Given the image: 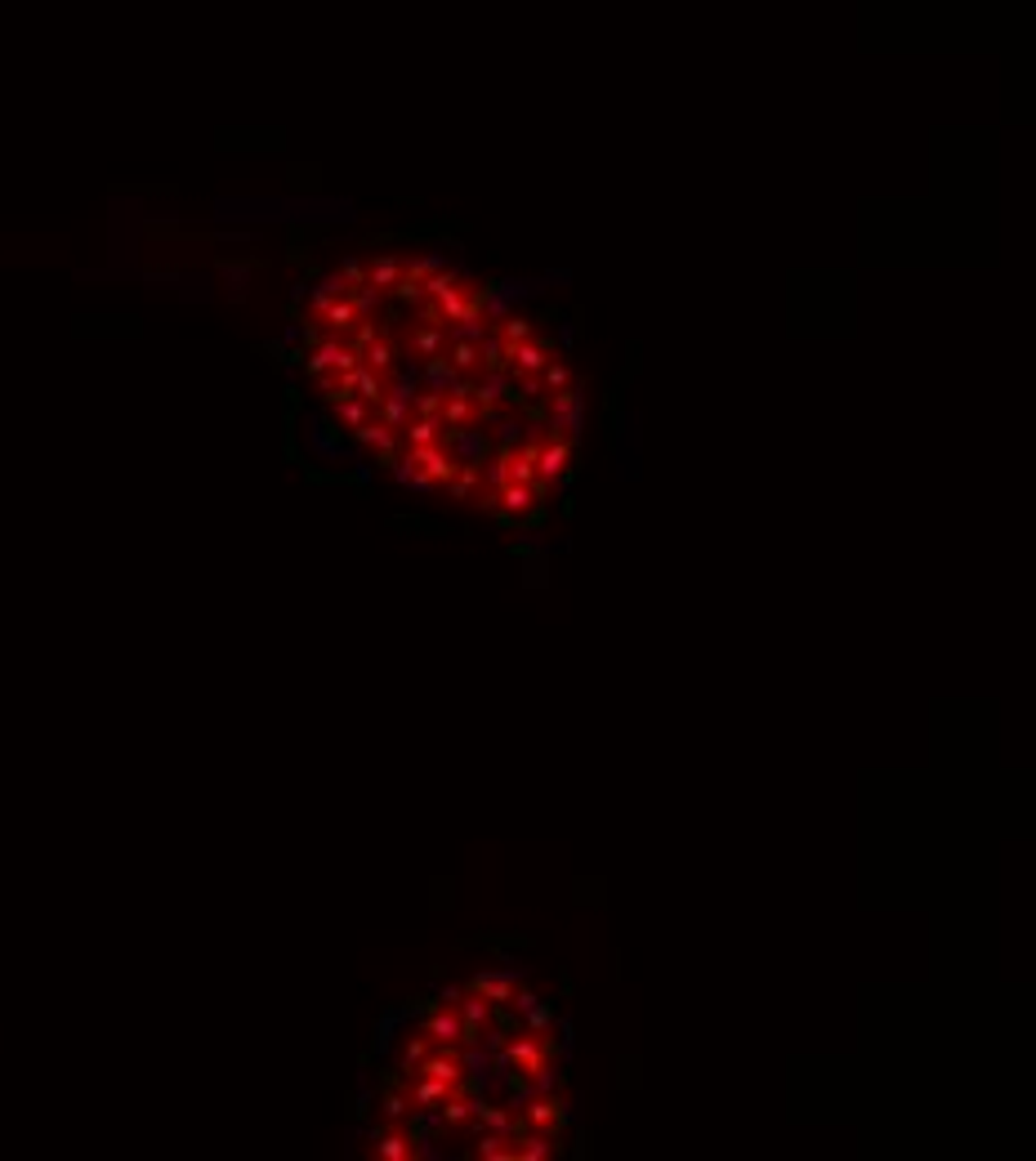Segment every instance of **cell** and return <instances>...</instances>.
Masks as SVG:
<instances>
[{"mask_svg": "<svg viewBox=\"0 0 1036 1161\" xmlns=\"http://www.w3.org/2000/svg\"><path fill=\"white\" fill-rule=\"evenodd\" d=\"M540 420H545V433H554V438H563V442L576 447V433L585 429V393H581V385L572 380L567 388H554V393L545 397Z\"/></svg>", "mask_w": 1036, "mask_h": 1161, "instance_id": "obj_1", "label": "cell"}, {"mask_svg": "<svg viewBox=\"0 0 1036 1161\" xmlns=\"http://www.w3.org/2000/svg\"><path fill=\"white\" fill-rule=\"evenodd\" d=\"M540 295V281L536 277H501V281H492V286H483L478 290V308H483V317L487 322H505L510 313H518L527 299H536Z\"/></svg>", "mask_w": 1036, "mask_h": 1161, "instance_id": "obj_2", "label": "cell"}, {"mask_svg": "<svg viewBox=\"0 0 1036 1161\" xmlns=\"http://www.w3.org/2000/svg\"><path fill=\"white\" fill-rule=\"evenodd\" d=\"M442 447L451 451L456 465H483L496 447H492V433L483 424H456V429H442Z\"/></svg>", "mask_w": 1036, "mask_h": 1161, "instance_id": "obj_3", "label": "cell"}, {"mask_svg": "<svg viewBox=\"0 0 1036 1161\" xmlns=\"http://www.w3.org/2000/svg\"><path fill=\"white\" fill-rule=\"evenodd\" d=\"M527 978V969L522 965H501V969H478L469 983H465V992H474V996H483V1001H492V1005H510V996H514V987Z\"/></svg>", "mask_w": 1036, "mask_h": 1161, "instance_id": "obj_4", "label": "cell"}, {"mask_svg": "<svg viewBox=\"0 0 1036 1161\" xmlns=\"http://www.w3.org/2000/svg\"><path fill=\"white\" fill-rule=\"evenodd\" d=\"M304 438H308V451L317 460H353L349 447H344V433L326 420V415H308L304 420Z\"/></svg>", "mask_w": 1036, "mask_h": 1161, "instance_id": "obj_5", "label": "cell"}, {"mask_svg": "<svg viewBox=\"0 0 1036 1161\" xmlns=\"http://www.w3.org/2000/svg\"><path fill=\"white\" fill-rule=\"evenodd\" d=\"M353 442H358V447H371V451L380 456L376 465H388V460H393V456L402 451V433H397V429H388V424L380 420V415L362 420V424L353 429Z\"/></svg>", "mask_w": 1036, "mask_h": 1161, "instance_id": "obj_6", "label": "cell"}, {"mask_svg": "<svg viewBox=\"0 0 1036 1161\" xmlns=\"http://www.w3.org/2000/svg\"><path fill=\"white\" fill-rule=\"evenodd\" d=\"M505 1054H510V1063H514V1072H536L545 1058H554L558 1049L549 1045V1040H540V1036H531V1032H510V1040H505Z\"/></svg>", "mask_w": 1036, "mask_h": 1161, "instance_id": "obj_7", "label": "cell"}, {"mask_svg": "<svg viewBox=\"0 0 1036 1161\" xmlns=\"http://www.w3.org/2000/svg\"><path fill=\"white\" fill-rule=\"evenodd\" d=\"M554 335H540V340H522V344H510V376H540V367L554 358Z\"/></svg>", "mask_w": 1036, "mask_h": 1161, "instance_id": "obj_8", "label": "cell"}, {"mask_svg": "<svg viewBox=\"0 0 1036 1161\" xmlns=\"http://www.w3.org/2000/svg\"><path fill=\"white\" fill-rule=\"evenodd\" d=\"M420 1032L429 1036V1040H438V1045H451V1049H460V1045H465V1023H460V1014H456V1010H447V1005L429 1010V1014L420 1019Z\"/></svg>", "mask_w": 1036, "mask_h": 1161, "instance_id": "obj_9", "label": "cell"}, {"mask_svg": "<svg viewBox=\"0 0 1036 1161\" xmlns=\"http://www.w3.org/2000/svg\"><path fill=\"white\" fill-rule=\"evenodd\" d=\"M406 460L411 465H420L433 483H442L447 487V478L456 474V460H451V451L442 447V442H429V447H406Z\"/></svg>", "mask_w": 1036, "mask_h": 1161, "instance_id": "obj_10", "label": "cell"}, {"mask_svg": "<svg viewBox=\"0 0 1036 1161\" xmlns=\"http://www.w3.org/2000/svg\"><path fill=\"white\" fill-rule=\"evenodd\" d=\"M492 1001H483V996H474V992H465L460 996V1005H456V1014H460V1023H465V1045H474V1040H483V1032L492 1028Z\"/></svg>", "mask_w": 1036, "mask_h": 1161, "instance_id": "obj_11", "label": "cell"}, {"mask_svg": "<svg viewBox=\"0 0 1036 1161\" xmlns=\"http://www.w3.org/2000/svg\"><path fill=\"white\" fill-rule=\"evenodd\" d=\"M567 465H572V442H563V438L549 433V438L540 442V451H536V478H540V483H554Z\"/></svg>", "mask_w": 1036, "mask_h": 1161, "instance_id": "obj_12", "label": "cell"}, {"mask_svg": "<svg viewBox=\"0 0 1036 1161\" xmlns=\"http://www.w3.org/2000/svg\"><path fill=\"white\" fill-rule=\"evenodd\" d=\"M460 385V371L447 362V353H438V358H424L420 362V388H429V393H451V388Z\"/></svg>", "mask_w": 1036, "mask_h": 1161, "instance_id": "obj_13", "label": "cell"}, {"mask_svg": "<svg viewBox=\"0 0 1036 1161\" xmlns=\"http://www.w3.org/2000/svg\"><path fill=\"white\" fill-rule=\"evenodd\" d=\"M371 415H376V406H371V402H362V397H353V393H349V397H335V402H331V411H326V420H331L340 433H344V429L353 433V429H358L362 420H371Z\"/></svg>", "mask_w": 1036, "mask_h": 1161, "instance_id": "obj_14", "label": "cell"}, {"mask_svg": "<svg viewBox=\"0 0 1036 1161\" xmlns=\"http://www.w3.org/2000/svg\"><path fill=\"white\" fill-rule=\"evenodd\" d=\"M385 469L393 474V483H397V487H406V492L433 496V487H438V483H433V478H429L420 465H411V460H406V451H397V456H393V460L385 465Z\"/></svg>", "mask_w": 1036, "mask_h": 1161, "instance_id": "obj_15", "label": "cell"}, {"mask_svg": "<svg viewBox=\"0 0 1036 1161\" xmlns=\"http://www.w3.org/2000/svg\"><path fill=\"white\" fill-rule=\"evenodd\" d=\"M371 1144H376V1157L385 1161H411V1139H406V1130H388V1126H367L362 1130Z\"/></svg>", "mask_w": 1036, "mask_h": 1161, "instance_id": "obj_16", "label": "cell"}, {"mask_svg": "<svg viewBox=\"0 0 1036 1161\" xmlns=\"http://www.w3.org/2000/svg\"><path fill=\"white\" fill-rule=\"evenodd\" d=\"M510 371H483L478 380H474V406H501V402H510Z\"/></svg>", "mask_w": 1036, "mask_h": 1161, "instance_id": "obj_17", "label": "cell"}, {"mask_svg": "<svg viewBox=\"0 0 1036 1161\" xmlns=\"http://www.w3.org/2000/svg\"><path fill=\"white\" fill-rule=\"evenodd\" d=\"M442 415H411V424L402 429V442L406 447H429V442H442Z\"/></svg>", "mask_w": 1036, "mask_h": 1161, "instance_id": "obj_18", "label": "cell"}, {"mask_svg": "<svg viewBox=\"0 0 1036 1161\" xmlns=\"http://www.w3.org/2000/svg\"><path fill=\"white\" fill-rule=\"evenodd\" d=\"M527 1081H531V1094H558L563 1090V1081H567V1063H554V1058H545L536 1072H527Z\"/></svg>", "mask_w": 1036, "mask_h": 1161, "instance_id": "obj_19", "label": "cell"}, {"mask_svg": "<svg viewBox=\"0 0 1036 1161\" xmlns=\"http://www.w3.org/2000/svg\"><path fill=\"white\" fill-rule=\"evenodd\" d=\"M487 433H492V447H496V451H514L518 442L527 438V420H518V415H496V424H487Z\"/></svg>", "mask_w": 1036, "mask_h": 1161, "instance_id": "obj_20", "label": "cell"}, {"mask_svg": "<svg viewBox=\"0 0 1036 1161\" xmlns=\"http://www.w3.org/2000/svg\"><path fill=\"white\" fill-rule=\"evenodd\" d=\"M397 277H402V259L388 255V251L371 255V263H367V281H371L376 290H393V286H397Z\"/></svg>", "mask_w": 1036, "mask_h": 1161, "instance_id": "obj_21", "label": "cell"}, {"mask_svg": "<svg viewBox=\"0 0 1036 1161\" xmlns=\"http://www.w3.org/2000/svg\"><path fill=\"white\" fill-rule=\"evenodd\" d=\"M478 367L483 371H510V344L501 340V331H487L478 344Z\"/></svg>", "mask_w": 1036, "mask_h": 1161, "instance_id": "obj_22", "label": "cell"}, {"mask_svg": "<svg viewBox=\"0 0 1036 1161\" xmlns=\"http://www.w3.org/2000/svg\"><path fill=\"white\" fill-rule=\"evenodd\" d=\"M469 1153H474L478 1161H514V1148H510V1139H505V1135H496V1130H478Z\"/></svg>", "mask_w": 1036, "mask_h": 1161, "instance_id": "obj_23", "label": "cell"}, {"mask_svg": "<svg viewBox=\"0 0 1036 1161\" xmlns=\"http://www.w3.org/2000/svg\"><path fill=\"white\" fill-rule=\"evenodd\" d=\"M411 353H415L420 362L447 353V326H420V331L411 335Z\"/></svg>", "mask_w": 1036, "mask_h": 1161, "instance_id": "obj_24", "label": "cell"}, {"mask_svg": "<svg viewBox=\"0 0 1036 1161\" xmlns=\"http://www.w3.org/2000/svg\"><path fill=\"white\" fill-rule=\"evenodd\" d=\"M478 487H483V469L478 465H456V474L447 478V496L451 501H469Z\"/></svg>", "mask_w": 1036, "mask_h": 1161, "instance_id": "obj_25", "label": "cell"}, {"mask_svg": "<svg viewBox=\"0 0 1036 1161\" xmlns=\"http://www.w3.org/2000/svg\"><path fill=\"white\" fill-rule=\"evenodd\" d=\"M424 1054H429V1036H406V1040H402V1054H397V1076L411 1081V1076L420 1072Z\"/></svg>", "mask_w": 1036, "mask_h": 1161, "instance_id": "obj_26", "label": "cell"}, {"mask_svg": "<svg viewBox=\"0 0 1036 1161\" xmlns=\"http://www.w3.org/2000/svg\"><path fill=\"white\" fill-rule=\"evenodd\" d=\"M317 322H326V326H331L335 335H344V331H349V326L358 322V313H353L349 295H335V299H331V304H326V308L317 313Z\"/></svg>", "mask_w": 1036, "mask_h": 1161, "instance_id": "obj_27", "label": "cell"}, {"mask_svg": "<svg viewBox=\"0 0 1036 1161\" xmlns=\"http://www.w3.org/2000/svg\"><path fill=\"white\" fill-rule=\"evenodd\" d=\"M447 1094H456V1085L438 1081V1076H411V1103H442Z\"/></svg>", "mask_w": 1036, "mask_h": 1161, "instance_id": "obj_28", "label": "cell"}, {"mask_svg": "<svg viewBox=\"0 0 1036 1161\" xmlns=\"http://www.w3.org/2000/svg\"><path fill=\"white\" fill-rule=\"evenodd\" d=\"M442 268H447V255H442V251H424V255L402 259V277H415V281H424V277H433V272H442Z\"/></svg>", "mask_w": 1036, "mask_h": 1161, "instance_id": "obj_29", "label": "cell"}, {"mask_svg": "<svg viewBox=\"0 0 1036 1161\" xmlns=\"http://www.w3.org/2000/svg\"><path fill=\"white\" fill-rule=\"evenodd\" d=\"M522 1121H527V1130H545V1135H554V1094L545 1099V1094H536L527 1108H522Z\"/></svg>", "mask_w": 1036, "mask_h": 1161, "instance_id": "obj_30", "label": "cell"}, {"mask_svg": "<svg viewBox=\"0 0 1036 1161\" xmlns=\"http://www.w3.org/2000/svg\"><path fill=\"white\" fill-rule=\"evenodd\" d=\"M554 1005L549 1001H536L531 1010H522L518 1014V1023H522V1032H531V1036H545V1032H554Z\"/></svg>", "mask_w": 1036, "mask_h": 1161, "instance_id": "obj_31", "label": "cell"}, {"mask_svg": "<svg viewBox=\"0 0 1036 1161\" xmlns=\"http://www.w3.org/2000/svg\"><path fill=\"white\" fill-rule=\"evenodd\" d=\"M349 304H353V313H358V317H376V313L385 308V290H376L371 281H362V286H353V290H349Z\"/></svg>", "mask_w": 1036, "mask_h": 1161, "instance_id": "obj_32", "label": "cell"}, {"mask_svg": "<svg viewBox=\"0 0 1036 1161\" xmlns=\"http://www.w3.org/2000/svg\"><path fill=\"white\" fill-rule=\"evenodd\" d=\"M510 456L514 451H492L478 469H483V483H487V492H501L505 483H510Z\"/></svg>", "mask_w": 1036, "mask_h": 1161, "instance_id": "obj_33", "label": "cell"}, {"mask_svg": "<svg viewBox=\"0 0 1036 1161\" xmlns=\"http://www.w3.org/2000/svg\"><path fill=\"white\" fill-rule=\"evenodd\" d=\"M380 1108H385V1121H388V1126H393V1121L402 1126V1117H406L415 1103H411V1094H406L397 1081H388V1085H385V1099H380Z\"/></svg>", "mask_w": 1036, "mask_h": 1161, "instance_id": "obj_34", "label": "cell"}, {"mask_svg": "<svg viewBox=\"0 0 1036 1161\" xmlns=\"http://www.w3.org/2000/svg\"><path fill=\"white\" fill-rule=\"evenodd\" d=\"M353 397H362V402H371V406H380V397H385V376H380V371H371V367H362V362H358V385H353Z\"/></svg>", "mask_w": 1036, "mask_h": 1161, "instance_id": "obj_35", "label": "cell"}, {"mask_svg": "<svg viewBox=\"0 0 1036 1161\" xmlns=\"http://www.w3.org/2000/svg\"><path fill=\"white\" fill-rule=\"evenodd\" d=\"M362 367H371V371H380V376L397 367V358H393V344H388L385 335H380L376 344H367V349H362Z\"/></svg>", "mask_w": 1036, "mask_h": 1161, "instance_id": "obj_36", "label": "cell"}, {"mask_svg": "<svg viewBox=\"0 0 1036 1161\" xmlns=\"http://www.w3.org/2000/svg\"><path fill=\"white\" fill-rule=\"evenodd\" d=\"M411 1139V1161H442L447 1157V1139L442 1135H406Z\"/></svg>", "mask_w": 1036, "mask_h": 1161, "instance_id": "obj_37", "label": "cell"}, {"mask_svg": "<svg viewBox=\"0 0 1036 1161\" xmlns=\"http://www.w3.org/2000/svg\"><path fill=\"white\" fill-rule=\"evenodd\" d=\"M447 362H451L460 376H474V371H478V344H460V340H451V344H447Z\"/></svg>", "mask_w": 1036, "mask_h": 1161, "instance_id": "obj_38", "label": "cell"}, {"mask_svg": "<svg viewBox=\"0 0 1036 1161\" xmlns=\"http://www.w3.org/2000/svg\"><path fill=\"white\" fill-rule=\"evenodd\" d=\"M531 331H536V326H531V317H527V313H510V317L501 322V340H505V344H522V340H531Z\"/></svg>", "mask_w": 1036, "mask_h": 1161, "instance_id": "obj_39", "label": "cell"}, {"mask_svg": "<svg viewBox=\"0 0 1036 1161\" xmlns=\"http://www.w3.org/2000/svg\"><path fill=\"white\" fill-rule=\"evenodd\" d=\"M540 385H545V393H554V388H567V385H572V367H567V362H558V358H549V362L540 367Z\"/></svg>", "mask_w": 1036, "mask_h": 1161, "instance_id": "obj_40", "label": "cell"}, {"mask_svg": "<svg viewBox=\"0 0 1036 1161\" xmlns=\"http://www.w3.org/2000/svg\"><path fill=\"white\" fill-rule=\"evenodd\" d=\"M349 331H353V349H358V353H362L367 344H376V340H380V326H376V317H358Z\"/></svg>", "mask_w": 1036, "mask_h": 1161, "instance_id": "obj_41", "label": "cell"}, {"mask_svg": "<svg viewBox=\"0 0 1036 1161\" xmlns=\"http://www.w3.org/2000/svg\"><path fill=\"white\" fill-rule=\"evenodd\" d=\"M572 1126H576V1103L563 1099V1094H554V1135H563V1130H572Z\"/></svg>", "mask_w": 1036, "mask_h": 1161, "instance_id": "obj_42", "label": "cell"}, {"mask_svg": "<svg viewBox=\"0 0 1036 1161\" xmlns=\"http://www.w3.org/2000/svg\"><path fill=\"white\" fill-rule=\"evenodd\" d=\"M393 299H397V304H420V299H424V286H420L415 277H397Z\"/></svg>", "mask_w": 1036, "mask_h": 1161, "instance_id": "obj_43", "label": "cell"}, {"mask_svg": "<svg viewBox=\"0 0 1036 1161\" xmlns=\"http://www.w3.org/2000/svg\"><path fill=\"white\" fill-rule=\"evenodd\" d=\"M411 411H415V415H442V393L420 388V393H415V402H411Z\"/></svg>", "mask_w": 1036, "mask_h": 1161, "instance_id": "obj_44", "label": "cell"}, {"mask_svg": "<svg viewBox=\"0 0 1036 1161\" xmlns=\"http://www.w3.org/2000/svg\"><path fill=\"white\" fill-rule=\"evenodd\" d=\"M340 277H344V281H349V290H353V286H362V281H367V263H362V259H353V255L340 259Z\"/></svg>", "mask_w": 1036, "mask_h": 1161, "instance_id": "obj_45", "label": "cell"}, {"mask_svg": "<svg viewBox=\"0 0 1036 1161\" xmlns=\"http://www.w3.org/2000/svg\"><path fill=\"white\" fill-rule=\"evenodd\" d=\"M349 465H353V483H362V487H371V483H376V469H380L376 460H362V456H353Z\"/></svg>", "mask_w": 1036, "mask_h": 1161, "instance_id": "obj_46", "label": "cell"}, {"mask_svg": "<svg viewBox=\"0 0 1036 1161\" xmlns=\"http://www.w3.org/2000/svg\"><path fill=\"white\" fill-rule=\"evenodd\" d=\"M460 996H465V987H456V983L433 987V1001H438V1005H447V1010H456V1005H460Z\"/></svg>", "mask_w": 1036, "mask_h": 1161, "instance_id": "obj_47", "label": "cell"}, {"mask_svg": "<svg viewBox=\"0 0 1036 1161\" xmlns=\"http://www.w3.org/2000/svg\"><path fill=\"white\" fill-rule=\"evenodd\" d=\"M576 335H581L576 322H558V326H554V344H558V349H576Z\"/></svg>", "mask_w": 1036, "mask_h": 1161, "instance_id": "obj_48", "label": "cell"}, {"mask_svg": "<svg viewBox=\"0 0 1036 1161\" xmlns=\"http://www.w3.org/2000/svg\"><path fill=\"white\" fill-rule=\"evenodd\" d=\"M371 1103H376L371 1085H367V1081H358V1099H353V1112H358V1117H371Z\"/></svg>", "mask_w": 1036, "mask_h": 1161, "instance_id": "obj_49", "label": "cell"}, {"mask_svg": "<svg viewBox=\"0 0 1036 1161\" xmlns=\"http://www.w3.org/2000/svg\"><path fill=\"white\" fill-rule=\"evenodd\" d=\"M313 380H317V393L326 397V406H331V402L340 397V385H335V371H322V376H313Z\"/></svg>", "mask_w": 1036, "mask_h": 1161, "instance_id": "obj_50", "label": "cell"}, {"mask_svg": "<svg viewBox=\"0 0 1036 1161\" xmlns=\"http://www.w3.org/2000/svg\"><path fill=\"white\" fill-rule=\"evenodd\" d=\"M510 554H514V558H536V554H540V545H536V540H514V545H510Z\"/></svg>", "mask_w": 1036, "mask_h": 1161, "instance_id": "obj_51", "label": "cell"}, {"mask_svg": "<svg viewBox=\"0 0 1036 1161\" xmlns=\"http://www.w3.org/2000/svg\"><path fill=\"white\" fill-rule=\"evenodd\" d=\"M397 380L411 388H420V362H411V367H397Z\"/></svg>", "mask_w": 1036, "mask_h": 1161, "instance_id": "obj_52", "label": "cell"}, {"mask_svg": "<svg viewBox=\"0 0 1036 1161\" xmlns=\"http://www.w3.org/2000/svg\"><path fill=\"white\" fill-rule=\"evenodd\" d=\"M545 281H549V286H567V281H572V272H567V268H549V272H545Z\"/></svg>", "mask_w": 1036, "mask_h": 1161, "instance_id": "obj_53", "label": "cell"}, {"mask_svg": "<svg viewBox=\"0 0 1036 1161\" xmlns=\"http://www.w3.org/2000/svg\"><path fill=\"white\" fill-rule=\"evenodd\" d=\"M304 299H308V286H304V281H299V286H295V290H290V304H295V308H299V304H304Z\"/></svg>", "mask_w": 1036, "mask_h": 1161, "instance_id": "obj_54", "label": "cell"}]
</instances>
